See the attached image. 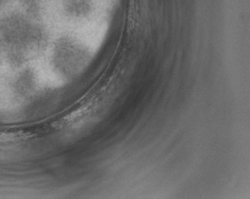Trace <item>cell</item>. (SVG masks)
<instances>
[{"label": "cell", "mask_w": 250, "mask_h": 199, "mask_svg": "<svg viewBox=\"0 0 250 199\" xmlns=\"http://www.w3.org/2000/svg\"><path fill=\"white\" fill-rule=\"evenodd\" d=\"M84 58V51L70 38H61L55 46L52 62L57 71L63 75H71Z\"/></svg>", "instance_id": "obj_1"}, {"label": "cell", "mask_w": 250, "mask_h": 199, "mask_svg": "<svg viewBox=\"0 0 250 199\" xmlns=\"http://www.w3.org/2000/svg\"><path fill=\"white\" fill-rule=\"evenodd\" d=\"M42 0H19L27 15L31 18H38L42 11Z\"/></svg>", "instance_id": "obj_3"}, {"label": "cell", "mask_w": 250, "mask_h": 199, "mask_svg": "<svg viewBox=\"0 0 250 199\" xmlns=\"http://www.w3.org/2000/svg\"><path fill=\"white\" fill-rule=\"evenodd\" d=\"M1 30H2V18H0V35H1Z\"/></svg>", "instance_id": "obj_5"}, {"label": "cell", "mask_w": 250, "mask_h": 199, "mask_svg": "<svg viewBox=\"0 0 250 199\" xmlns=\"http://www.w3.org/2000/svg\"><path fill=\"white\" fill-rule=\"evenodd\" d=\"M2 44L1 42H0V52H1V51H2Z\"/></svg>", "instance_id": "obj_6"}, {"label": "cell", "mask_w": 250, "mask_h": 199, "mask_svg": "<svg viewBox=\"0 0 250 199\" xmlns=\"http://www.w3.org/2000/svg\"><path fill=\"white\" fill-rule=\"evenodd\" d=\"M11 0H0V9L3 8L6 5L8 4Z\"/></svg>", "instance_id": "obj_4"}, {"label": "cell", "mask_w": 250, "mask_h": 199, "mask_svg": "<svg viewBox=\"0 0 250 199\" xmlns=\"http://www.w3.org/2000/svg\"><path fill=\"white\" fill-rule=\"evenodd\" d=\"M62 7L67 15L75 18L85 16L91 9V0H62Z\"/></svg>", "instance_id": "obj_2"}]
</instances>
